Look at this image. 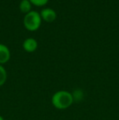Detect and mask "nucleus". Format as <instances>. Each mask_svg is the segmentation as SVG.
<instances>
[{
  "instance_id": "nucleus-9",
  "label": "nucleus",
  "mask_w": 119,
  "mask_h": 120,
  "mask_svg": "<svg viewBox=\"0 0 119 120\" xmlns=\"http://www.w3.org/2000/svg\"><path fill=\"white\" fill-rule=\"evenodd\" d=\"M0 120H4L3 117V116H1V115H0Z\"/></svg>"
},
{
  "instance_id": "nucleus-6",
  "label": "nucleus",
  "mask_w": 119,
  "mask_h": 120,
  "mask_svg": "<svg viewBox=\"0 0 119 120\" xmlns=\"http://www.w3.org/2000/svg\"><path fill=\"white\" fill-rule=\"evenodd\" d=\"M20 9L22 12L27 14L31 11V3L29 0H22L20 3Z\"/></svg>"
},
{
  "instance_id": "nucleus-1",
  "label": "nucleus",
  "mask_w": 119,
  "mask_h": 120,
  "mask_svg": "<svg viewBox=\"0 0 119 120\" xmlns=\"http://www.w3.org/2000/svg\"><path fill=\"white\" fill-rule=\"evenodd\" d=\"M73 101V94L68 91L60 90L55 92L51 97V104L57 109H66L72 105Z\"/></svg>"
},
{
  "instance_id": "nucleus-5",
  "label": "nucleus",
  "mask_w": 119,
  "mask_h": 120,
  "mask_svg": "<svg viewBox=\"0 0 119 120\" xmlns=\"http://www.w3.org/2000/svg\"><path fill=\"white\" fill-rule=\"evenodd\" d=\"M38 48V43L33 38H26L23 43V48L27 52H33Z\"/></svg>"
},
{
  "instance_id": "nucleus-8",
  "label": "nucleus",
  "mask_w": 119,
  "mask_h": 120,
  "mask_svg": "<svg viewBox=\"0 0 119 120\" xmlns=\"http://www.w3.org/2000/svg\"><path fill=\"white\" fill-rule=\"evenodd\" d=\"M31 3L35 6H43L48 2V0H29Z\"/></svg>"
},
{
  "instance_id": "nucleus-2",
  "label": "nucleus",
  "mask_w": 119,
  "mask_h": 120,
  "mask_svg": "<svg viewBox=\"0 0 119 120\" xmlns=\"http://www.w3.org/2000/svg\"><path fill=\"white\" fill-rule=\"evenodd\" d=\"M42 22V18L38 11H31L25 14L24 18V25L27 30L30 31L38 30Z\"/></svg>"
},
{
  "instance_id": "nucleus-4",
  "label": "nucleus",
  "mask_w": 119,
  "mask_h": 120,
  "mask_svg": "<svg viewBox=\"0 0 119 120\" xmlns=\"http://www.w3.org/2000/svg\"><path fill=\"white\" fill-rule=\"evenodd\" d=\"M11 53L9 48L4 44L0 43V65L5 64L10 60Z\"/></svg>"
},
{
  "instance_id": "nucleus-7",
  "label": "nucleus",
  "mask_w": 119,
  "mask_h": 120,
  "mask_svg": "<svg viewBox=\"0 0 119 120\" xmlns=\"http://www.w3.org/2000/svg\"><path fill=\"white\" fill-rule=\"evenodd\" d=\"M7 79V73L4 67L0 65V87L4 85Z\"/></svg>"
},
{
  "instance_id": "nucleus-3",
  "label": "nucleus",
  "mask_w": 119,
  "mask_h": 120,
  "mask_svg": "<svg viewBox=\"0 0 119 120\" xmlns=\"http://www.w3.org/2000/svg\"><path fill=\"white\" fill-rule=\"evenodd\" d=\"M40 16H41V18H43L45 21L52 22L56 20V13L51 8H45V9H43L41 11Z\"/></svg>"
}]
</instances>
